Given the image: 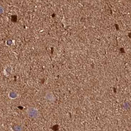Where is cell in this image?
<instances>
[{"instance_id":"1","label":"cell","mask_w":131,"mask_h":131,"mask_svg":"<svg viewBox=\"0 0 131 131\" xmlns=\"http://www.w3.org/2000/svg\"><path fill=\"white\" fill-rule=\"evenodd\" d=\"M27 114L31 118H36L39 116V112L34 107H29L27 110Z\"/></svg>"},{"instance_id":"2","label":"cell","mask_w":131,"mask_h":131,"mask_svg":"<svg viewBox=\"0 0 131 131\" xmlns=\"http://www.w3.org/2000/svg\"><path fill=\"white\" fill-rule=\"evenodd\" d=\"M46 99H47L48 100V101H52L54 100V97H53V96L52 95V94L50 93H47L46 94Z\"/></svg>"},{"instance_id":"3","label":"cell","mask_w":131,"mask_h":131,"mask_svg":"<svg viewBox=\"0 0 131 131\" xmlns=\"http://www.w3.org/2000/svg\"><path fill=\"white\" fill-rule=\"evenodd\" d=\"M9 96L10 98H11L12 99H15L17 97V95L16 94V93H14V92H11L9 95Z\"/></svg>"}]
</instances>
